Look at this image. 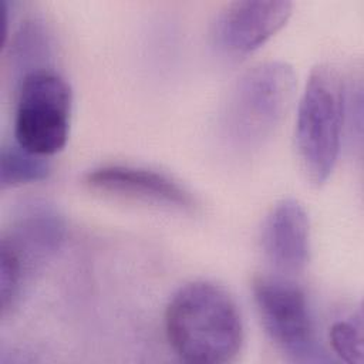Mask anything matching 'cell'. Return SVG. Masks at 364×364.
I'll return each instance as SVG.
<instances>
[{"label": "cell", "mask_w": 364, "mask_h": 364, "mask_svg": "<svg viewBox=\"0 0 364 364\" xmlns=\"http://www.w3.org/2000/svg\"><path fill=\"white\" fill-rule=\"evenodd\" d=\"M165 333L172 350L188 363H229L243 344L235 300L222 286L208 280L178 289L165 310Z\"/></svg>", "instance_id": "obj_1"}, {"label": "cell", "mask_w": 364, "mask_h": 364, "mask_svg": "<svg viewBox=\"0 0 364 364\" xmlns=\"http://www.w3.org/2000/svg\"><path fill=\"white\" fill-rule=\"evenodd\" d=\"M296 87L293 68L283 61H264L235 82L222 117L228 144L242 152L263 146L290 108Z\"/></svg>", "instance_id": "obj_2"}, {"label": "cell", "mask_w": 364, "mask_h": 364, "mask_svg": "<svg viewBox=\"0 0 364 364\" xmlns=\"http://www.w3.org/2000/svg\"><path fill=\"white\" fill-rule=\"evenodd\" d=\"M347 85L338 68L317 64L299 101L296 146L307 179L321 185L331 175L341 144Z\"/></svg>", "instance_id": "obj_3"}, {"label": "cell", "mask_w": 364, "mask_h": 364, "mask_svg": "<svg viewBox=\"0 0 364 364\" xmlns=\"http://www.w3.org/2000/svg\"><path fill=\"white\" fill-rule=\"evenodd\" d=\"M65 237L63 215L47 202L24 203L0 237L1 317L20 301L33 274L61 247Z\"/></svg>", "instance_id": "obj_4"}, {"label": "cell", "mask_w": 364, "mask_h": 364, "mask_svg": "<svg viewBox=\"0 0 364 364\" xmlns=\"http://www.w3.org/2000/svg\"><path fill=\"white\" fill-rule=\"evenodd\" d=\"M73 92L53 68L33 71L17 82L14 139L26 151L50 156L68 139Z\"/></svg>", "instance_id": "obj_5"}, {"label": "cell", "mask_w": 364, "mask_h": 364, "mask_svg": "<svg viewBox=\"0 0 364 364\" xmlns=\"http://www.w3.org/2000/svg\"><path fill=\"white\" fill-rule=\"evenodd\" d=\"M252 291L262 326L270 340L293 360H320L304 291L280 274L256 276Z\"/></svg>", "instance_id": "obj_6"}, {"label": "cell", "mask_w": 364, "mask_h": 364, "mask_svg": "<svg viewBox=\"0 0 364 364\" xmlns=\"http://www.w3.org/2000/svg\"><path fill=\"white\" fill-rule=\"evenodd\" d=\"M286 0H243L225 6L212 24V44L228 58H240L259 48L289 20Z\"/></svg>", "instance_id": "obj_7"}, {"label": "cell", "mask_w": 364, "mask_h": 364, "mask_svg": "<svg viewBox=\"0 0 364 364\" xmlns=\"http://www.w3.org/2000/svg\"><path fill=\"white\" fill-rule=\"evenodd\" d=\"M84 183L98 192L138 199L183 212L196 208L191 192L171 176L132 165H102L84 175Z\"/></svg>", "instance_id": "obj_8"}, {"label": "cell", "mask_w": 364, "mask_h": 364, "mask_svg": "<svg viewBox=\"0 0 364 364\" xmlns=\"http://www.w3.org/2000/svg\"><path fill=\"white\" fill-rule=\"evenodd\" d=\"M260 247L277 272H303L310 255V220L299 200L282 199L269 210L260 229Z\"/></svg>", "instance_id": "obj_9"}, {"label": "cell", "mask_w": 364, "mask_h": 364, "mask_svg": "<svg viewBox=\"0 0 364 364\" xmlns=\"http://www.w3.org/2000/svg\"><path fill=\"white\" fill-rule=\"evenodd\" d=\"M4 51L11 75L18 81L33 71L51 68L50 63L54 54L51 31L44 20L34 16L27 17L11 36L4 38Z\"/></svg>", "instance_id": "obj_10"}, {"label": "cell", "mask_w": 364, "mask_h": 364, "mask_svg": "<svg viewBox=\"0 0 364 364\" xmlns=\"http://www.w3.org/2000/svg\"><path fill=\"white\" fill-rule=\"evenodd\" d=\"M51 172L44 156L34 155L17 144L4 145L0 151V188L44 181Z\"/></svg>", "instance_id": "obj_11"}, {"label": "cell", "mask_w": 364, "mask_h": 364, "mask_svg": "<svg viewBox=\"0 0 364 364\" xmlns=\"http://www.w3.org/2000/svg\"><path fill=\"white\" fill-rule=\"evenodd\" d=\"M364 337H363V320L361 313L340 320L331 326L330 343L334 353L347 363L363 364L364 363Z\"/></svg>", "instance_id": "obj_12"}]
</instances>
